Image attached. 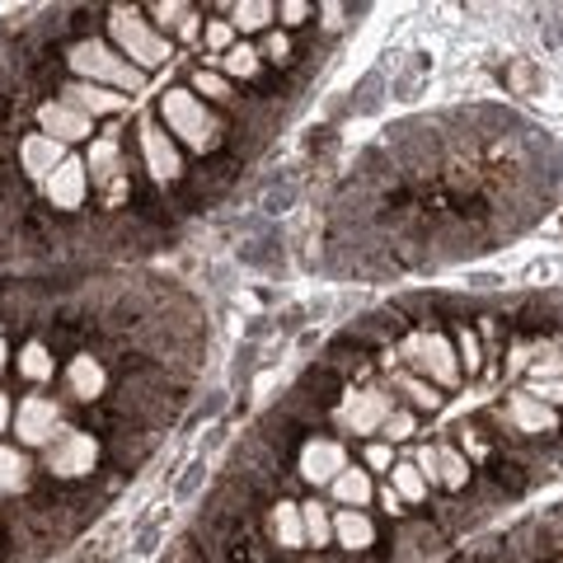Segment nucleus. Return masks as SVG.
<instances>
[{"label": "nucleus", "instance_id": "1", "mask_svg": "<svg viewBox=\"0 0 563 563\" xmlns=\"http://www.w3.org/2000/svg\"><path fill=\"white\" fill-rule=\"evenodd\" d=\"M62 161H66V151L52 136H43V132H24L20 136V174L33 188H43L52 174H57Z\"/></svg>", "mask_w": 563, "mask_h": 563}, {"label": "nucleus", "instance_id": "2", "mask_svg": "<svg viewBox=\"0 0 563 563\" xmlns=\"http://www.w3.org/2000/svg\"><path fill=\"white\" fill-rule=\"evenodd\" d=\"M33 484V465L20 446H0V498H14V493H29Z\"/></svg>", "mask_w": 563, "mask_h": 563}, {"label": "nucleus", "instance_id": "3", "mask_svg": "<svg viewBox=\"0 0 563 563\" xmlns=\"http://www.w3.org/2000/svg\"><path fill=\"white\" fill-rule=\"evenodd\" d=\"M14 428V404H10V395H0V432H10Z\"/></svg>", "mask_w": 563, "mask_h": 563}, {"label": "nucleus", "instance_id": "4", "mask_svg": "<svg viewBox=\"0 0 563 563\" xmlns=\"http://www.w3.org/2000/svg\"><path fill=\"white\" fill-rule=\"evenodd\" d=\"M10 366V343H5V329H0V372Z\"/></svg>", "mask_w": 563, "mask_h": 563}]
</instances>
